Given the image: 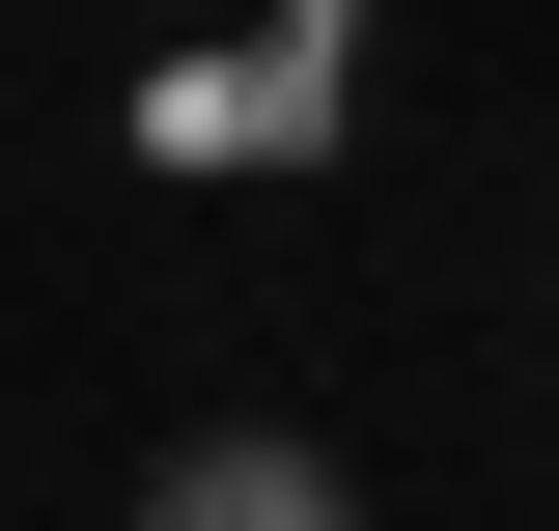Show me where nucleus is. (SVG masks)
Listing matches in <instances>:
<instances>
[{
	"label": "nucleus",
	"mask_w": 559,
	"mask_h": 531,
	"mask_svg": "<svg viewBox=\"0 0 559 531\" xmlns=\"http://www.w3.org/2000/svg\"><path fill=\"white\" fill-rule=\"evenodd\" d=\"M336 113H364V57H336V0H280V28H197V57L140 84V168H336Z\"/></svg>",
	"instance_id": "1"
},
{
	"label": "nucleus",
	"mask_w": 559,
	"mask_h": 531,
	"mask_svg": "<svg viewBox=\"0 0 559 531\" xmlns=\"http://www.w3.org/2000/svg\"><path fill=\"white\" fill-rule=\"evenodd\" d=\"M140 531H336V448H252V420H224V448H168Z\"/></svg>",
	"instance_id": "2"
}]
</instances>
